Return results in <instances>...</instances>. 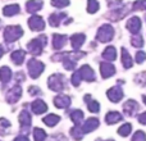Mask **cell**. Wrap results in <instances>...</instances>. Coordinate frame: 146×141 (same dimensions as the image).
<instances>
[{"mask_svg":"<svg viewBox=\"0 0 146 141\" xmlns=\"http://www.w3.org/2000/svg\"><path fill=\"white\" fill-rule=\"evenodd\" d=\"M23 30L21 26H8L4 30V39L8 43H14L19 37H22Z\"/></svg>","mask_w":146,"mask_h":141,"instance_id":"obj_1","label":"cell"},{"mask_svg":"<svg viewBox=\"0 0 146 141\" xmlns=\"http://www.w3.org/2000/svg\"><path fill=\"white\" fill-rule=\"evenodd\" d=\"M114 36V30L110 25H103L99 28L98 33H96V39L101 43H106V41H110Z\"/></svg>","mask_w":146,"mask_h":141,"instance_id":"obj_2","label":"cell"},{"mask_svg":"<svg viewBox=\"0 0 146 141\" xmlns=\"http://www.w3.org/2000/svg\"><path fill=\"white\" fill-rule=\"evenodd\" d=\"M45 44H46V37L45 36H41V37L35 39V40H32L31 43H28L27 48L33 55H38V54H41Z\"/></svg>","mask_w":146,"mask_h":141,"instance_id":"obj_3","label":"cell"},{"mask_svg":"<svg viewBox=\"0 0 146 141\" xmlns=\"http://www.w3.org/2000/svg\"><path fill=\"white\" fill-rule=\"evenodd\" d=\"M44 70V64L41 63L40 61H36V59H31L28 62V72H30V76L32 78H36L42 73Z\"/></svg>","mask_w":146,"mask_h":141,"instance_id":"obj_4","label":"cell"},{"mask_svg":"<svg viewBox=\"0 0 146 141\" xmlns=\"http://www.w3.org/2000/svg\"><path fill=\"white\" fill-rule=\"evenodd\" d=\"M28 26H30V28L32 31H42L45 28V22L38 15H32L28 19Z\"/></svg>","mask_w":146,"mask_h":141,"instance_id":"obj_5","label":"cell"},{"mask_svg":"<svg viewBox=\"0 0 146 141\" xmlns=\"http://www.w3.org/2000/svg\"><path fill=\"white\" fill-rule=\"evenodd\" d=\"M49 86H50V88H53V90H55V91L62 90V88H63V86H64L63 76H62V74L51 76V77L49 78Z\"/></svg>","mask_w":146,"mask_h":141,"instance_id":"obj_6","label":"cell"},{"mask_svg":"<svg viewBox=\"0 0 146 141\" xmlns=\"http://www.w3.org/2000/svg\"><path fill=\"white\" fill-rule=\"evenodd\" d=\"M127 28H128V31L131 33H133V35L139 33V31L141 30V19H140L139 17L129 18L128 22H127Z\"/></svg>","mask_w":146,"mask_h":141,"instance_id":"obj_7","label":"cell"},{"mask_svg":"<svg viewBox=\"0 0 146 141\" xmlns=\"http://www.w3.org/2000/svg\"><path fill=\"white\" fill-rule=\"evenodd\" d=\"M21 95H22V88H21L19 86H14V87H13L12 90H9V92L7 94V100L9 101V103H15V101L21 98Z\"/></svg>","mask_w":146,"mask_h":141,"instance_id":"obj_8","label":"cell"},{"mask_svg":"<svg viewBox=\"0 0 146 141\" xmlns=\"http://www.w3.org/2000/svg\"><path fill=\"white\" fill-rule=\"evenodd\" d=\"M42 8V0H28L26 3V9L30 13H36Z\"/></svg>","mask_w":146,"mask_h":141,"instance_id":"obj_9","label":"cell"},{"mask_svg":"<svg viewBox=\"0 0 146 141\" xmlns=\"http://www.w3.org/2000/svg\"><path fill=\"white\" fill-rule=\"evenodd\" d=\"M85 39L86 37H85V35H83V33H76V35H73L71 37V43H72L73 49H74V50H78V49L83 45Z\"/></svg>","mask_w":146,"mask_h":141,"instance_id":"obj_10","label":"cell"},{"mask_svg":"<svg viewBox=\"0 0 146 141\" xmlns=\"http://www.w3.org/2000/svg\"><path fill=\"white\" fill-rule=\"evenodd\" d=\"M66 43H67L66 35H58V33H55V35L53 36V45H54V49H56V50L63 48V46L66 45Z\"/></svg>","mask_w":146,"mask_h":141,"instance_id":"obj_11","label":"cell"},{"mask_svg":"<svg viewBox=\"0 0 146 141\" xmlns=\"http://www.w3.org/2000/svg\"><path fill=\"white\" fill-rule=\"evenodd\" d=\"M78 72H80L81 77L85 78V80H87V81H90V82L95 80V73H94V70L91 69L88 66H83Z\"/></svg>","mask_w":146,"mask_h":141,"instance_id":"obj_12","label":"cell"},{"mask_svg":"<svg viewBox=\"0 0 146 141\" xmlns=\"http://www.w3.org/2000/svg\"><path fill=\"white\" fill-rule=\"evenodd\" d=\"M100 69H101V76H103L104 78H108L115 73V68H114L110 63H101Z\"/></svg>","mask_w":146,"mask_h":141,"instance_id":"obj_13","label":"cell"},{"mask_svg":"<svg viewBox=\"0 0 146 141\" xmlns=\"http://www.w3.org/2000/svg\"><path fill=\"white\" fill-rule=\"evenodd\" d=\"M18 13H19V5L18 4L7 5V7H4V9H3V14H4L5 17H13V15L18 14Z\"/></svg>","mask_w":146,"mask_h":141,"instance_id":"obj_14","label":"cell"},{"mask_svg":"<svg viewBox=\"0 0 146 141\" xmlns=\"http://www.w3.org/2000/svg\"><path fill=\"white\" fill-rule=\"evenodd\" d=\"M108 96L111 101L117 103L118 100H121V99L123 98V92H122V90L119 87H113L108 91Z\"/></svg>","mask_w":146,"mask_h":141,"instance_id":"obj_15","label":"cell"},{"mask_svg":"<svg viewBox=\"0 0 146 141\" xmlns=\"http://www.w3.org/2000/svg\"><path fill=\"white\" fill-rule=\"evenodd\" d=\"M63 18H66L64 13H54V14H51L50 17H49V23H50V26H53V27H56V26L60 25V21L63 19Z\"/></svg>","mask_w":146,"mask_h":141,"instance_id":"obj_16","label":"cell"},{"mask_svg":"<svg viewBox=\"0 0 146 141\" xmlns=\"http://www.w3.org/2000/svg\"><path fill=\"white\" fill-rule=\"evenodd\" d=\"M25 57H26V53L23 50H15V51H13L12 53V61L14 62V64L19 66V64L23 63Z\"/></svg>","mask_w":146,"mask_h":141,"instance_id":"obj_17","label":"cell"},{"mask_svg":"<svg viewBox=\"0 0 146 141\" xmlns=\"http://www.w3.org/2000/svg\"><path fill=\"white\" fill-rule=\"evenodd\" d=\"M10 77H12V70L8 67H1L0 68V81L3 83H7L10 81Z\"/></svg>","mask_w":146,"mask_h":141,"instance_id":"obj_18","label":"cell"},{"mask_svg":"<svg viewBox=\"0 0 146 141\" xmlns=\"http://www.w3.org/2000/svg\"><path fill=\"white\" fill-rule=\"evenodd\" d=\"M122 62H123L124 68H131L132 67V58L126 49H122Z\"/></svg>","mask_w":146,"mask_h":141,"instance_id":"obj_19","label":"cell"},{"mask_svg":"<svg viewBox=\"0 0 146 141\" xmlns=\"http://www.w3.org/2000/svg\"><path fill=\"white\" fill-rule=\"evenodd\" d=\"M103 57L106 59V61H114V59H115V57H117L115 49H114L113 46L106 48L105 50H104V53H103Z\"/></svg>","mask_w":146,"mask_h":141,"instance_id":"obj_20","label":"cell"},{"mask_svg":"<svg viewBox=\"0 0 146 141\" xmlns=\"http://www.w3.org/2000/svg\"><path fill=\"white\" fill-rule=\"evenodd\" d=\"M46 108H48V106H46V104L44 103L42 100H36L35 103L32 104V109H33V112H35V113H42V112H45L46 110Z\"/></svg>","mask_w":146,"mask_h":141,"instance_id":"obj_21","label":"cell"},{"mask_svg":"<svg viewBox=\"0 0 146 141\" xmlns=\"http://www.w3.org/2000/svg\"><path fill=\"white\" fill-rule=\"evenodd\" d=\"M99 8H100V5H99V3L96 1V0H87V12L88 13H96L99 10Z\"/></svg>","mask_w":146,"mask_h":141,"instance_id":"obj_22","label":"cell"},{"mask_svg":"<svg viewBox=\"0 0 146 141\" xmlns=\"http://www.w3.org/2000/svg\"><path fill=\"white\" fill-rule=\"evenodd\" d=\"M55 105L59 106V108L69 105V98L68 96H58V98L55 99Z\"/></svg>","mask_w":146,"mask_h":141,"instance_id":"obj_23","label":"cell"},{"mask_svg":"<svg viewBox=\"0 0 146 141\" xmlns=\"http://www.w3.org/2000/svg\"><path fill=\"white\" fill-rule=\"evenodd\" d=\"M131 44L135 46V48H141V46L144 45V41H142V37H141V36H140L139 33H136L135 36H132Z\"/></svg>","mask_w":146,"mask_h":141,"instance_id":"obj_24","label":"cell"},{"mask_svg":"<svg viewBox=\"0 0 146 141\" xmlns=\"http://www.w3.org/2000/svg\"><path fill=\"white\" fill-rule=\"evenodd\" d=\"M19 122L22 124H30V122H31L30 114H28L27 112H22V113H21V116H19Z\"/></svg>","mask_w":146,"mask_h":141,"instance_id":"obj_25","label":"cell"},{"mask_svg":"<svg viewBox=\"0 0 146 141\" xmlns=\"http://www.w3.org/2000/svg\"><path fill=\"white\" fill-rule=\"evenodd\" d=\"M135 10H146V0H137L133 3Z\"/></svg>","mask_w":146,"mask_h":141,"instance_id":"obj_26","label":"cell"},{"mask_svg":"<svg viewBox=\"0 0 146 141\" xmlns=\"http://www.w3.org/2000/svg\"><path fill=\"white\" fill-rule=\"evenodd\" d=\"M51 5L56 8H64L69 5V0H51Z\"/></svg>","mask_w":146,"mask_h":141,"instance_id":"obj_27","label":"cell"},{"mask_svg":"<svg viewBox=\"0 0 146 141\" xmlns=\"http://www.w3.org/2000/svg\"><path fill=\"white\" fill-rule=\"evenodd\" d=\"M144 61H146V54L144 51H139V53L136 54V62L137 63H142Z\"/></svg>","mask_w":146,"mask_h":141,"instance_id":"obj_28","label":"cell"},{"mask_svg":"<svg viewBox=\"0 0 146 141\" xmlns=\"http://www.w3.org/2000/svg\"><path fill=\"white\" fill-rule=\"evenodd\" d=\"M3 54H4V50H3V48H1V46H0V58H1V57H3Z\"/></svg>","mask_w":146,"mask_h":141,"instance_id":"obj_29","label":"cell"},{"mask_svg":"<svg viewBox=\"0 0 146 141\" xmlns=\"http://www.w3.org/2000/svg\"><path fill=\"white\" fill-rule=\"evenodd\" d=\"M144 99H145V103H146V96H145V98H144Z\"/></svg>","mask_w":146,"mask_h":141,"instance_id":"obj_30","label":"cell"}]
</instances>
